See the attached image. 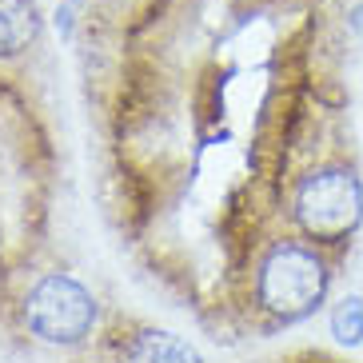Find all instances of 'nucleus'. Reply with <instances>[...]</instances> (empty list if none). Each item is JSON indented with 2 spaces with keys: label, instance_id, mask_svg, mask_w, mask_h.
I'll return each mask as SVG.
<instances>
[{
  "label": "nucleus",
  "instance_id": "nucleus-6",
  "mask_svg": "<svg viewBox=\"0 0 363 363\" xmlns=\"http://www.w3.org/2000/svg\"><path fill=\"white\" fill-rule=\"evenodd\" d=\"M331 335L340 343H347V347L363 343V299L359 296H347L335 303V311H331Z\"/></svg>",
  "mask_w": 363,
  "mask_h": 363
},
{
  "label": "nucleus",
  "instance_id": "nucleus-1",
  "mask_svg": "<svg viewBox=\"0 0 363 363\" xmlns=\"http://www.w3.org/2000/svg\"><path fill=\"white\" fill-rule=\"evenodd\" d=\"M323 288H328V272L320 256L299 244H279L259 267V299L267 311L284 320L311 311L323 299Z\"/></svg>",
  "mask_w": 363,
  "mask_h": 363
},
{
  "label": "nucleus",
  "instance_id": "nucleus-2",
  "mask_svg": "<svg viewBox=\"0 0 363 363\" xmlns=\"http://www.w3.org/2000/svg\"><path fill=\"white\" fill-rule=\"evenodd\" d=\"M363 216V188L352 172L328 168L303 180L296 196V220L315 240H343Z\"/></svg>",
  "mask_w": 363,
  "mask_h": 363
},
{
  "label": "nucleus",
  "instance_id": "nucleus-3",
  "mask_svg": "<svg viewBox=\"0 0 363 363\" xmlns=\"http://www.w3.org/2000/svg\"><path fill=\"white\" fill-rule=\"evenodd\" d=\"M28 328L44 343H80L92 331L96 303L76 279L68 276H48L28 291Z\"/></svg>",
  "mask_w": 363,
  "mask_h": 363
},
{
  "label": "nucleus",
  "instance_id": "nucleus-4",
  "mask_svg": "<svg viewBox=\"0 0 363 363\" xmlns=\"http://www.w3.org/2000/svg\"><path fill=\"white\" fill-rule=\"evenodd\" d=\"M128 363H200V355H196V347H188L180 335L144 331V335H136V343L128 347Z\"/></svg>",
  "mask_w": 363,
  "mask_h": 363
},
{
  "label": "nucleus",
  "instance_id": "nucleus-5",
  "mask_svg": "<svg viewBox=\"0 0 363 363\" xmlns=\"http://www.w3.org/2000/svg\"><path fill=\"white\" fill-rule=\"evenodd\" d=\"M36 36V9L28 0H0V56H16Z\"/></svg>",
  "mask_w": 363,
  "mask_h": 363
}]
</instances>
